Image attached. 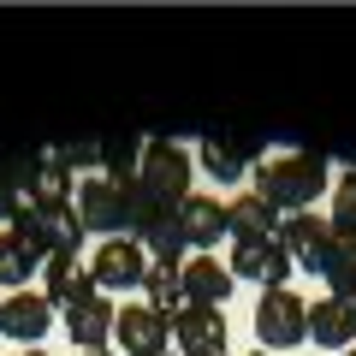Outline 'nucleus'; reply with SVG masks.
Segmentation results:
<instances>
[{"label": "nucleus", "mask_w": 356, "mask_h": 356, "mask_svg": "<svg viewBox=\"0 0 356 356\" xmlns=\"http://www.w3.org/2000/svg\"><path fill=\"white\" fill-rule=\"evenodd\" d=\"M54 327V303L42 291H13L6 297V309H0V332H6V339H18V344H30V350H36V339L42 332Z\"/></svg>", "instance_id": "9b49d317"}, {"label": "nucleus", "mask_w": 356, "mask_h": 356, "mask_svg": "<svg viewBox=\"0 0 356 356\" xmlns=\"http://www.w3.org/2000/svg\"><path fill=\"white\" fill-rule=\"evenodd\" d=\"M83 291H95V280L83 273V250H54L48 261H42V297L48 303H77Z\"/></svg>", "instance_id": "f8f14e48"}, {"label": "nucleus", "mask_w": 356, "mask_h": 356, "mask_svg": "<svg viewBox=\"0 0 356 356\" xmlns=\"http://www.w3.org/2000/svg\"><path fill=\"white\" fill-rule=\"evenodd\" d=\"M280 208H267L255 191H243V196H232L226 202V232H232V243H250V238H280Z\"/></svg>", "instance_id": "dca6fc26"}, {"label": "nucleus", "mask_w": 356, "mask_h": 356, "mask_svg": "<svg viewBox=\"0 0 356 356\" xmlns=\"http://www.w3.org/2000/svg\"><path fill=\"white\" fill-rule=\"evenodd\" d=\"M95 154H102V178L131 184V178H137V161H143V137H107Z\"/></svg>", "instance_id": "aec40b11"}, {"label": "nucleus", "mask_w": 356, "mask_h": 356, "mask_svg": "<svg viewBox=\"0 0 356 356\" xmlns=\"http://www.w3.org/2000/svg\"><path fill=\"white\" fill-rule=\"evenodd\" d=\"M339 356H356V344H350V350H339Z\"/></svg>", "instance_id": "393cba45"}, {"label": "nucleus", "mask_w": 356, "mask_h": 356, "mask_svg": "<svg viewBox=\"0 0 356 356\" xmlns=\"http://www.w3.org/2000/svg\"><path fill=\"white\" fill-rule=\"evenodd\" d=\"M113 315H119V309L107 303V291H83L77 303H65V332H72L77 350H107V339H113Z\"/></svg>", "instance_id": "1a4fd4ad"}, {"label": "nucleus", "mask_w": 356, "mask_h": 356, "mask_svg": "<svg viewBox=\"0 0 356 356\" xmlns=\"http://www.w3.org/2000/svg\"><path fill=\"white\" fill-rule=\"evenodd\" d=\"M143 291H149V309H154V315H166V321L184 309V280H178V267H154V261H149Z\"/></svg>", "instance_id": "6ab92c4d"}, {"label": "nucleus", "mask_w": 356, "mask_h": 356, "mask_svg": "<svg viewBox=\"0 0 356 356\" xmlns=\"http://www.w3.org/2000/svg\"><path fill=\"white\" fill-rule=\"evenodd\" d=\"M280 243H285V255H291L297 267L321 273L339 238H332V226H327L321 214H285V220H280Z\"/></svg>", "instance_id": "6e6552de"}, {"label": "nucleus", "mask_w": 356, "mask_h": 356, "mask_svg": "<svg viewBox=\"0 0 356 356\" xmlns=\"http://www.w3.org/2000/svg\"><path fill=\"white\" fill-rule=\"evenodd\" d=\"M250 356H273V350H250Z\"/></svg>", "instance_id": "a878e982"}, {"label": "nucleus", "mask_w": 356, "mask_h": 356, "mask_svg": "<svg viewBox=\"0 0 356 356\" xmlns=\"http://www.w3.org/2000/svg\"><path fill=\"white\" fill-rule=\"evenodd\" d=\"M250 166V137L238 131H202V172L208 178H243Z\"/></svg>", "instance_id": "f3484780"}, {"label": "nucleus", "mask_w": 356, "mask_h": 356, "mask_svg": "<svg viewBox=\"0 0 356 356\" xmlns=\"http://www.w3.org/2000/svg\"><path fill=\"white\" fill-rule=\"evenodd\" d=\"M332 238H356V172L332 178V214H327Z\"/></svg>", "instance_id": "412c9836"}, {"label": "nucleus", "mask_w": 356, "mask_h": 356, "mask_svg": "<svg viewBox=\"0 0 356 356\" xmlns=\"http://www.w3.org/2000/svg\"><path fill=\"white\" fill-rule=\"evenodd\" d=\"M83 356H113V350H83Z\"/></svg>", "instance_id": "5701e85b"}, {"label": "nucleus", "mask_w": 356, "mask_h": 356, "mask_svg": "<svg viewBox=\"0 0 356 356\" xmlns=\"http://www.w3.org/2000/svg\"><path fill=\"white\" fill-rule=\"evenodd\" d=\"M172 332H178V350L184 356H226V315L220 309L184 303L172 315Z\"/></svg>", "instance_id": "9d476101"}, {"label": "nucleus", "mask_w": 356, "mask_h": 356, "mask_svg": "<svg viewBox=\"0 0 356 356\" xmlns=\"http://www.w3.org/2000/svg\"><path fill=\"white\" fill-rule=\"evenodd\" d=\"M143 273H149V255H143L137 238H102L95 243V255H89V280H95V291H131V285H143Z\"/></svg>", "instance_id": "39448f33"}, {"label": "nucleus", "mask_w": 356, "mask_h": 356, "mask_svg": "<svg viewBox=\"0 0 356 356\" xmlns=\"http://www.w3.org/2000/svg\"><path fill=\"white\" fill-rule=\"evenodd\" d=\"M255 339H261V350H291V344L309 339V303L303 297H291L280 285V291H261V303H255Z\"/></svg>", "instance_id": "7ed1b4c3"}, {"label": "nucleus", "mask_w": 356, "mask_h": 356, "mask_svg": "<svg viewBox=\"0 0 356 356\" xmlns=\"http://www.w3.org/2000/svg\"><path fill=\"white\" fill-rule=\"evenodd\" d=\"M24 356H48V350H42V344H36V350H24Z\"/></svg>", "instance_id": "b1692460"}, {"label": "nucleus", "mask_w": 356, "mask_h": 356, "mask_svg": "<svg viewBox=\"0 0 356 356\" xmlns=\"http://www.w3.org/2000/svg\"><path fill=\"white\" fill-rule=\"evenodd\" d=\"M327 297H339V303H350L356 309V238H339L332 243V255H327Z\"/></svg>", "instance_id": "a211bd4d"}, {"label": "nucleus", "mask_w": 356, "mask_h": 356, "mask_svg": "<svg viewBox=\"0 0 356 356\" xmlns=\"http://www.w3.org/2000/svg\"><path fill=\"white\" fill-rule=\"evenodd\" d=\"M113 344H119V356H166V344H172V321L154 315L149 303H125L113 315Z\"/></svg>", "instance_id": "423d86ee"}, {"label": "nucleus", "mask_w": 356, "mask_h": 356, "mask_svg": "<svg viewBox=\"0 0 356 356\" xmlns=\"http://www.w3.org/2000/svg\"><path fill=\"white\" fill-rule=\"evenodd\" d=\"M36 273V255L24 250V243L13 238V232H0V285H13V291H24V280Z\"/></svg>", "instance_id": "4be33fe9"}, {"label": "nucleus", "mask_w": 356, "mask_h": 356, "mask_svg": "<svg viewBox=\"0 0 356 356\" xmlns=\"http://www.w3.org/2000/svg\"><path fill=\"white\" fill-rule=\"evenodd\" d=\"M309 339H315L321 350H350V339H356V309L339 303V297H315V303H309Z\"/></svg>", "instance_id": "4468645a"}, {"label": "nucleus", "mask_w": 356, "mask_h": 356, "mask_svg": "<svg viewBox=\"0 0 356 356\" xmlns=\"http://www.w3.org/2000/svg\"><path fill=\"white\" fill-rule=\"evenodd\" d=\"M6 232H13L36 261H48L54 250H83V220H77V208H30L24 202L6 220Z\"/></svg>", "instance_id": "f03ea898"}, {"label": "nucleus", "mask_w": 356, "mask_h": 356, "mask_svg": "<svg viewBox=\"0 0 356 356\" xmlns=\"http://www.w3.org/2000/svg\"><path fill=\"white\" fill-rule=\"evenodd\" d=\"M178 232H184V243H196V250H208V243L226 238V202L220 196H184V208H178Z\"/></svg>", "instance_id": "2eb2a0df"}, {"label": "nucleus", "mask_w": 356, "mask_h": 356, "mask_svg": "<svg viewBox=\"0 0 356 356\" xmlns=\"http://www.w3.org/2000/svg\"><path fill=\"white\" fill-rule=\"evenodd\" d=\"M327 161L309 149H273L255 161V196H261L267 208H280V214H309V202H315L321 191H327Z\"/></svg>", "instance_id": "f257e3e1"}, {"label": "nucleus", "mask_w": 356, "mask_h": 356, "mask_svg": "<svg viewBox=\"0 0 356 356\" xmlns=\"http://www.w3.org/2000/svg\"><path fill=\"white\" fill-rule=\"evenodd\" d=\"M77 220H83V232H107V238H119V226H131V196L125 184H113V178H77V196H72Z\"/></svg>", "instance_id": "20e7f679"}, {"label": "nucleus", "mask_w": 356, "mask_h": 356, "mask_svg": "<svg viewBox=\"0 0 356 356\" xmlns=\"http://www.w3.org/2000/svg\"><path fill=\"white\" fill-rule=\"evenodd\" d=\"M232 280H255L261 291H280L291 280V255H285L280 238H250L232 243Z\"/></svg>", "instance_id": "0eeeda50"}, {"label": "nucleus", "mask_w": 356, "mask_h": 356, "mask_svg": "<svg viewBox=\"0 0 356 356\" xmlns=\"http://www.w3.org/2000/svg\"><path fill=\"white\" fill-rule=\"evenodd\" d=\"M178 280H184V303L220 309V303L232 297V267L214 261V255H191V261L178 267Z\"/></svg>", "instance_id": "ddd939ff"}, {"label": "nucleus", "mask_w": 356, "mask_h": 356, "mask_svg": "<svg viewBox=\"0 0 356 356\" xmlns=\"http://www.w3.org/2000/svg\"><path fill=\"white\" fill-rule=\"evenodd\" d=\"M0 309H6V297H0Z\"/></svg>", "instance_id": "bb28decb"}]
</instances>
